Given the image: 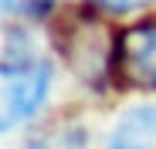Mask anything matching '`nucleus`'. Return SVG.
I'll use <instances>...</instances> for the list:
<instances>
[{"mask_svg":"<svg viewBox=\"0 0 156 149\" xmlns=\"http://www.w3.org/2000/svg\"><path fill=\"white\" fill-rule=\"evenodd\" d=\"M51 64L37 58L27 44L7 47L0 58V136L31 122L51 92Z\"/></svg>","mask_w":156,"mask_h":149,"instance_id":"1","label":"nucleus"},{"mask_svg":"<svg viewBox=\"0 0 156 149\" xmlns=\"http://www.w3.org/2000/svg\"><path fill=\"white\" fill-rule=\"evenodd\" d=\"M55 44L68 68L75 71V78L88 85L92 92H105L112 81V54H115V37L102 27V20L78 10L68 14L55 27Z\"/></svg>","mask_w":156,"mask_h":149,"instance_id":"2","label":"nucleus"},{"mask_svg":"<svg viewBox=\"0 0 156 149\" xmlns=\"http://www.w3.org/2000/svg\"><path fill=\"white\" fill-rule=\"evenodd\" d=\"M112 81L139 92H156V17H146L115 34Z\"/></svg>","mask_w":156,"mask_h":149,"instance_id":"3","label":"nucleus"},{"mask_svg":"<svg viewBox=\"0 0 156 149\" xmlns=\"http://www.w3.org/2000/svg\"><path fill=\"white\" fill-rule=\"evenodd\" d=\"M105 149H156V102L129 105L115 119Z\"/></svg>","mask_w":156,"mask_h":149,"instance_id":"4","label":"nucleus"},{"mask_svg":"<svg viewBox=\"0 0 156 149\" xmlns=\"http://www.w3.org/2000/svg\"><path fill=\"white\" fill-rule=\"evenodd\" d=\"M24 149H85V132L82 129H58L51 136L24 142Z\"/></svg>","mask_w":156,"mask_h":149,"instance_id":"5","label":"nucleus"},{"mask_svg":"<svg viewBox=\"0 0 156 149\" xmlns=\"http://www.w3.org/2000/svg\"><path fill=\"white\" fill-rule=\"evenodd\" d=\"M58 0H0V7L14 17H24V20H44L51 10H55Z\"/></svg>","mask_w":156,"mask_h":149,"instance_id":"6","label":"nucleus"},{"mask_svg":"<svg viewBox=\"0 0 156 149\" xmlns=\"http://www.w3.org/2000/svg\"><path fill=\"white\" fill-rule=\"evenodd\" d=\"M95 10H105V14H136V10H146L153 7L156 0H88Z\"/></svg>","mask_w":156,"mask_h":149,"instance_id":"7","label":"nucleus"}]
</instances>
